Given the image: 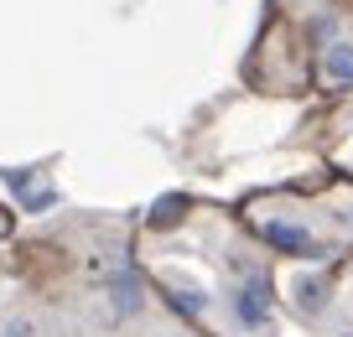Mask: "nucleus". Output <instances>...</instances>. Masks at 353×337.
<instances>
[{
    "mask_svg": "<svg viewBox=\"0 0 353 337\" xmlns=\"http://www.w3.org/2000/svg\"><path fill=\"white\" fill-rule=\"evenodd\" d=\"M6 337H32V322H11V327H6Z\"/></svg>",
    "mask_w": 353,
    "mask_h": 337,
    "instance_id": "obj_7",
    "label": "nucleus"
},
{
    "mask_svg": "<svg viewBox=\"0 0 353 337\" xmlns=\"http://www.w3.org/2000/svg\"><path fill=\"white\" fill-rule=\"evenodd\" d=\"M327 78L332 83H353V47L348 42L327 47Z\"/></svg>",
    "mask_w": 353,
    "mask_h": 337,
    "instance_id": "obj_5",
    "label": "nucleus"
},
{
    "mask_svg": "<svg viewBox=\"0 0 353 337\" xmlns=\"http://www.w3.org/2000/svg\"><path fill=\"white\" fill-rule=\"evenodd\" d=\"M348 337H353V332H348Z\"/></svg>",
    "mask_w": 353,
    "mask_h": 337,
    "instance_id": "obj_8",
    "label": "nucleus"
},
{
    "mask_svg": "<svg viewBox=\"0 0 353 337\" xmlns=\"http://www.w3.org/2000/svg\"><path fill=\"white\" fill-rule=\"evenodd\" d=\"M234 312H239L244 327H265V316H270V280L265 275H244V285L234 291Z\"/></svg>",
    "mask_w": 353,
    "mask_h": 337,
    "instance_id": "obj_1",
    "label": "nucleus"
},
{
    "mask_svg": "<svg viewBox=\"0 0 353 337\" xmlns=\"http://www.w3.org/2000/svg\"><path fill=\"white\" fill-rule=\"evenodd\" d=\"M260 234H265V244H276V249H286V254H307V260H322V254H327L307 229H296V223H281V218L260 223Z\"/></svg>",
    "mask_w": 353,
    "mask_h": 337,
    "instance_id": "obj_2",
    "label": "nucleus"
},
{
    "mask_svg": "<svg viewBox=\"0 0 353 337\" xmlns=\"http://www.w3.org/2000/svg\"><path fill=\"white\" fill-rule=\"evenodd\" d=\"M296 306L301 312H322V306H327V285H322L317 275H301L296 280Z\"/></svg>",
    "mask_w": 353,
    "mask_h": 337,
    "instance_id": "obj_4",
    "label": "nucleus"
},
{
    "mask_svg": "<svg viewBox=\"0 0 353 337\" xmlns=\"http://www.w3.org/2000/svg\"><path fill=\"white\" fill-rule=\"evenodd\" d=\"M172 301H176V306H188V312H203V306H208V296H198V291H176Z\"/></svg>",
    "mask_w": 353,
    "mask_h": 337,
    "instance_id": "obj_6",
    "label": "nucleus"
},
{
    "mask_svg": "<svg viewBox=\"0 0 353 337\" xmlns=\"http://www.w3.org/2000/svg\"><path fill=\"white\" fill-rule=\"evenodd\" d=\"M110 301H114L120 316H135V312H141V280H135L130 270H114L110 275Z\"/></svg>",
    "mask_w": 353,
    "mask_h": 337,
    "instance_id": "obj_3",
    "label": "nucleus"
}]
</instances>
